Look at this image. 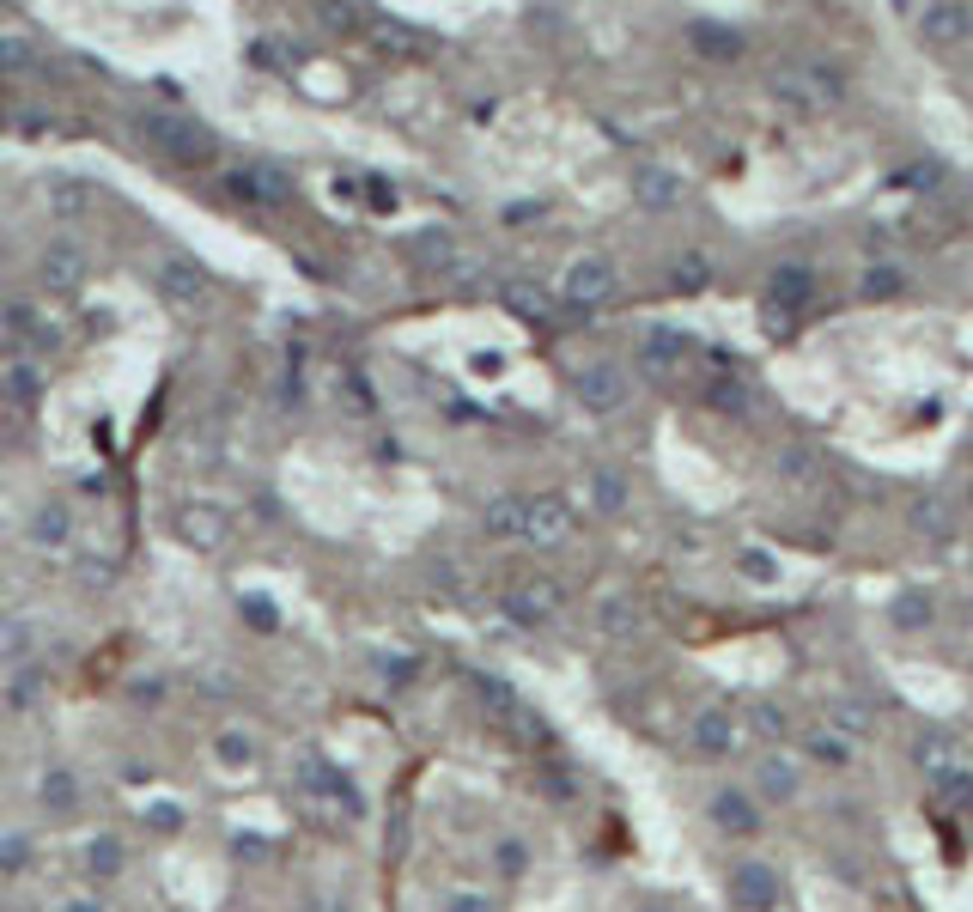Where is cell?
<instances>
[{
  "mask_svg": "<svg viewBox=\"0 0 973 912\" xmlns=\"http://www.w3.org/2000/svg\"><path fill=\"white\" fill-rule=\"evenodd\" d=\"M694 748H700L706 760H724V754L736 748V718H730V712H700V718H694Z\"/></svg>",
  "mask_w": 973,
  "mask_h": 912,
  "instance_id": "6",
  "label": "cell"
},
{
  "mask_svg": "<svg viewBox=\"0 0 973 912\" xmlns=\"http://www.w3.org/2000/svg\"><path fill=\"white\" fill-rule=\"evenodd\" d=\"M712 408H724V414H748V408H755V396H748V384H742V377H718V384H712Z\"/></svg>",
  "mask_w": 973,
  "mask_h": 912,
  "instance_id": "14",
  "label": "cell"
},
{
  "mask_svg": "<svg viewBox=\"0 0 973 912\" xmlns=\"http://www.w3.org/2000/svg\"><path fill=\"white\" fill-rule=\"evenodd\" d=\"M505 298H511V311H523V317H536V323H542V317H548V298H542V292H536V286H511V292H505Z\"/></svg>",
  "mask_w": 973,
  "mask_h": 912,
  "instance_id": "23",
  "label": "cell"
},
{
  "mask_svg": "<svg viewBox=\"0 0 973 912\" xmlns=\"http://www.w3.org/2000/svg\"><path fill=\"white\" fill-rule=\"evenodd\" d=\"M840 730H846V736H864V730H870V712H864V706H840Z\"/></svg>",
  "mask_w": 973,
  "mask_h": 912,
  "instance_id": "28",
  "label": "cell"
},
{
  "mask_svg": "<svg viewBox=\"0 0 973 912\" xmlns=\"http://www.w3.org/2000/svg\"><path fill=\"white\" fill-rule=\"evenodd\" d=\"M165 298L171 304H183V311H201V304H207V280H201V268L195 262H165Z\"/></svg>",
  "mask_w": 973,
  "mask_h": 912,
  "instance_id": "5",
  "label": "cell"
},
{
  "mask_svg": "<svg viewBox=\"0 0 973 912\" xmlns=\"http://www.w3.org/2000/svg\"><path fill=\"white\" fill-rule=\"evenodd\" d=\"M92 870H98V876L116 870V840H98V846H92Z\"/></svg>",
  "mask_w": 973,
  "mask_h": 912,
  "instance_id": "31",
  "label": "cell"
},
{
  "mask_svg": "<svg viewBox=\"0 0 973 912\" xmlns=\"http://www.w3.org/2000/svg\"><path fill=\"white\" fill-rule=\"evenodd\" d=\"M967 499H973V487H967Z\"/></svg>",
  "mask_w": 973,
  "mask_h": 912,
  "instance_id": "36",
  "label": "cell"
},
{
  "mask_svg": "<svg viewBox=\"0 0 973 912\" xmlns=\"http://www.w3.org/2000/svg\"><path fill=\"white\" fill-rule=\"evenodd\" d=\"M153 140L171 152V159H183V165H201L207 152H213V140H207L195 122H153Z\"/></svg>",
  "mask_w": 973,
  "mask_h": 912,
  "instance_id": "4",
  "label": "cell"
},
{
  "mask_svg": "<svg viewBox=\"0 0 973 912\" xmlns=\"http://www.w3.org/2000/svg\"><path fill=\"white\" fill-rule=\"evenodd\" d=\"M730 900L736 906H779V876L761 858H748V864L730 870Z\"/></svg>",
  "mask_w": 973,
  "mask_h": 912,
  "instance_id": "2",
  "label": "cell"
},
{
  "mask_svg": "<svg viewBox=\"0 0 973 912\" xmlns=\"http://www.w3.org/2000/svg\"><path fill=\"white\" fill-rule=\"evenodd\" d=\"M49 201H55V213H67V219H73V213H86V189H73V183H55Z\"/></svg>",
  "mask_w": 973,
  "mask_h": 912,
  "instance_id": "25",
  "label": "cell"
},
{
  "mask_svg": "<svg viewBox=\"0 0 973 912\" xmlns=\"http://www.w3.org/2000/svg\"><path fill=\"white\" fill-rule=\"evenodd\" d=\"M566 505L560 499H536L530 511H523V536H530V542H560L566 536Z\"/></svg>",
  "mask_w": 973,
  "mask_h": 912,
  "instance_id": "7",
  "label": "cell"
},
{
  "mask_svg": "<svg viewBox=\"0 0 973 912\" xmlns=\"http://www.w3.org/2000/svg\"><path fill=\"white\" fill-rule=\"evenodd\" d=\"M523 511H530L523 499H499L487 511V529H493V536H523Z\"/></svg>",
  "mask_w": 973,
  "mask_h": 912,
  "instance_id": "16",
  "label": "cell"
},
{
  "mask_svg": "<svg viewBox=\"0 0 973 912\" xmlns=\"http://www.w3.org/2000/svg\"><path fill=\"white\" fill-rule=\"evenodd\" d=\"M213 511H183V536L195 542V548H213L219 542V523H207Z\"/></svg>",
  "mask_w": 973,
  "mask_h": 912,
  "instance_id": "22",
  "label": "cell"
},
{
  "mask_svg": "<svg viewBox=\"0 0 973 912\" xmlns=\"http://www.w3.org/2000/svg\"><path fill=\"white\" fill-rule=\"evenodd\" d=\"M894 621H901V627H925L931 621V602L925 596H901V602H894Z\"/></svg>",
  "mask_w": 973,
  "mask_h": 912,
  "instance_id": "24",
  "label": "cell"
},
{
  "mask_svg": "<svg viewBox=\"0 0 973 912\" xmlns=\"http://www.w3.org/2000/svg\"><path fill=\"white\" fill-rule=\"evenodd\" d=\"M578 402H584L590 414H615V408L627 402V377H621L615 365H590V371H578Z\"/></svg>",
  "mask_w": 973,
  "mask_h": 912,
  "instance_id": "1",
  "label": "cell"
},
{
  "mask_svg": "<svg viewBox=\"0 0 973 912\" xmlns=\"http://www.w3.org/2000/svg\"><path fill=\"white\" fill-rule=\"evenodd\" d=\"M767 292H773V304H779V311H797V304L815 292V274H809L803 262H785V268L773 274V286H767Z\"/></svg>",
  "mask_w": 973,
  "mask_h": 912,
  "instance_id": "9",
  "label": "cell"
},
{
  "mask_svg": "<svg viewBox=\"0 0 973 912\" xmlns=\"http://www.w3.org/2000/svg\"><path fill=\"white\" fill-rule=\"evenodd\" d=\"M779 463H785V475H809V450H803V444H791V450L779 456Z\"/></svg>",
  "mask_w": 973,
  "mask_h": 912,
  "instance_id": "33",
  "label": "cell"
},
{
  "mask_svg": "<svg viewBox=\"0 0 973 912\" xmlns=\"http://www.w3.org/2000/svg\"><path fill=\"white\" fill-rule=\"evenodd\" d=\"M523 864H530V852H523V846H499V870H505V876H517Z\"/></svg>",
  "mask_w": 973,
  "mask_h": 912,
  "instance_id": "32",
  "label": "cell"
},
{
  "mask_svg": "<svg viewBox=\"0 0 973 912\" xmlns=\"http://www.w3.org/2000/svg\"><path fill=\"white\" fill-rule=\"evenodd\" d=\"M43 274H49V286H80V274H86V256L80 250H73V244H55L49 256H43Z\"/></svg>",
  "mask_w": 973,
  "mask_h": 912,
  "instance_id": "11",
  "label": "cell"
},
{
  "mask_svg": "<svg viewBox=\"0 0 973 912\" xmlns=\"http://www.w3.org/2000/svg\"><path fill=\"white\" fill-rule=\"evenodd\" d=\"M712 821H718L724 833H755V827H761L755 803H748L742 791H718V797H712Z\"/></svg>",
  "mask_w": 973,
  "mask_h": 912,
  "instance_id": "8",
  "label": "cell"
},
{
  "mask_svg": "<svg viewBox=\"0 0 973 912\" xmlns=\"http://www.w3.org/2000/svg\"><path fill=\"white\" fill-rule=\"evenodd\" d=\"M596 505H603V511H621L627 505V481L615 469H596Z\"/></svg>",
  "mask_w": 973,
  "mask_h": 912,
  "instance_id": "19",
  "label": "cell"
},
{
  "mask_svg": "<svg viewBox=\"0 0 973 912\" xmlns=\"http://www.w3.org/2000/svg\"><path fill=\"white\" fill-rule=\"evenodd\" d=\"M913 529H925V536H943V529H949L943 499H919V505H913Z\"/></svg>",
  "mask_w": 973,
  "mask_h": 912,
  "instance_id": "21",
  "label": "cell"
},
{
  "mask_svg": "<svg viewBox=\"0 0 973 912\" xmlns=\"http://www.w3.org/2000/svg\"><path fill=\"white\" fill-rule=\"evenodd\" d=\"M676 286H688V292H694V286H706V262H700V256H688V262L676 268Z\"/></svg>",
  "mask_w": 973,
  "mask_h": 912,
  "instance_id": "27",
  "label": "cell"
},
{
  "mask_svg": "<svg viewBox=\"0 0 973 912\" xmlns=\"http://www.w3.org/2000/svg\"><path fill=\"white\" fill-rule=\"evenodd\" d=\"M219 754H232V760H238V767H244V754H250V742H244V736H226V742H219Z\"/></svg>",
  "mask_w": 973,
  "mask_h": 912,
  "instance_id": "34",
  "label": "cell"
},
{
  "mask_svg": "<svg viewBox=\"0 0 973 912\" xmlns=\"http://www.w3.org/2000/svg\"><path fill=\"white\" fill-rule=\"evenodd\" d=\"M809 754H815V760H828V767H846V760H852V748H846L840 730H815V736H809Z\"/></svg>",
  "mask_w": 973,
  "mask_h": 912,
  "instance_id": "17",
  "label": "cell"
},
{
  "mask_svg": "<svg viewBox=\"0 0 973 912\" xmlns=\"http://www.w3.org/2000/svg\"><path fill=\"white\" fill-rule=\"evenodd\" d=\"M43 797H49V803L61 809V803L73 797V779H67V773H49V779H43Z\"/></svg>",
  "mask_w": 973,
  "mask_h": 912,
  "instance_id": "29",
  "label": "cell"
},
{
  "mask_svg": "<svg viewBox=\"0 0 973 912\" xmlns=\"http://www.w3.org/2000/svg\"><path fill=\"white\" fill-rule=\"evenodd\" d=\"M609 292H615V268H609V262L590 256V262H572V268H566V298H572V304H603Z\"/></svg>",
  "mask_w": 973,
  "mask_h": 912,
  "instance_id": "3",
  "label": "cell"
},
{
  "mask_svg": "<svg viewBox=\"0 0 973 912\" xmlns=\"http://www.w3.org/2000/svg\"><path fill=\"white\" fill-rule=\"evenodd\" d=\"M742 572H748V578H755V584H767V578H773V560H767V554H755V548H748V554H742Z\"/></svg>",
  "mask_w": 973,
  "mask_h": 912,
  "instance_id": "30",
  "label": "cell"
},
{
  "mask_svg": "<svg viewBox=\"0 0 973 912\" xmlns=\"http://www.w3.org/2000/svg\"><path fill=\"white\" fill-rule=\"evenodd\" d=\"M61 536H67V517L49 505V511H43V523H37V542H61Z\"/></svg>",
  "mask_w": 973,
  "mask_h": 912,
  "instance_id": "26",
  "label": "cell"
},
{
  "mask_svg": "<svg viewBox=\"0 0 973 912\" xmlns=\"http://www.w3.org/2000/svg\"><path fill=\"white\" fill-rule=\"evenodd\" d=\"M633 189H639V201H645V207H676V201H682V183L669 177V171H639V177H633Z\"/></svg>",
  "mask_w": 973,
  "mask_h": 912,
  "instance_id": "13",
  "label": "cell"
},
{
  "mask_svg": "<svg viewBox=\"0 0 973 912\" xmlns=\"http://www.w3.org/2000/svg\"><path fill=\"white\" fill-rule=\"evenodd\" d=\"M554 608H560V590H554V584H523V590L511 596V615H517V621H548Z\"/></svg>",
  "mask_w": 973,
  "mask_h": 912,
  "instance_id": "10",
  "label": "cell"
},
{
  "mask_svg": "<svg viewBox=\"0 0 973 912\" xmlns=\"http://www.w3.org/2000/svg\"><path fill=\"white\" fill-rule=\"evenodd\" d=\"M925 37H931V43H955V37H967V7H955V0L931 7V13H925Z\"/></svg>",
  "mask_w": 973,
  "mask_h": 912,
  "instance_id": "12",
  "label": "cell"
},
{
  "mask_svg": "<svg viewBox=\"0 0 973 912\" xmlns=\"http://www.w3.org/2000/svg\"><path fill=\"white\" fill-rule=\"evenodd\" d=\"M901 286H907V280H901V268H888V262L864 274V298H894Z\"/></svg>",
  "mask_w": 973,
  "mask_h": 912,
  "instance_id": "20",
  "label": "cell"
},
{
  "mask_svg": "<svg viewBox=\"0 0 973 912\" xmlns=\"http://www.w3.org/2000/svg\"><path fill=\"white\" fill-rule=\"evenodd\" d=\"M676 359H682V335H669V329L645 335V365H676Z\"/></svg>",
  "mask_w": 973,
  "mask_h": 912,
  "instance_id": "18",
  "label": "cell"
},
{
  "mask_svg": "<svg viewBox=\"0 0 973 912\" xmlns=\"http://www.w3.org/2000/svg\"><path fill=\"white\" fill-rule=\"evenodd\" d=\"M755 724H761V730H767V736H785V712H761V718H755Z\"/></svg>",
  "mask_w": 973,
  "mask_h": 912,
  "instance_id": "35",
  "label": "cell"
},
{
  "mask_svg": "<svg viewBox=\"0 0 973 912\" xmlns=\"http://www.w3.org/2000/svg\"><path fill=\"white\" fill-rule=\"evenodd\" d=\"M761 791H767V797H791V791H797V767H791V760H779V754L761 760Z\"/></svg>",
  "mask_w": 973,
  "mask_h": 912,
  "instance_id": "15",
  "label": "cell"
}]
</instances>
